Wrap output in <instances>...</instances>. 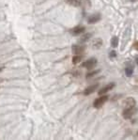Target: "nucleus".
Instances as JSON below:
<instances>
[{
    "instance_id": "nucleus-1",
    "label": "nucleus",
    "mask_w": 138,
    "mask_h": 140,
    "mask_svg": "<svg viewBox=\"0 0 138 140\" xmlns=\"http://www.w3.org/2000/svg\"><path fill=\"white\" fill-rule=\"evenodd\" d=\"M108 96H106V95H104V96H100V98H97L96 100L94 101V102H93V106L95 107V108H100L101 106L104 104L105 102L108 101Z\"/></svg>"
},
{
    "instance_id": "nucleus-2",
    "label": "nucleus",
    "mask_w": 138,
    "mask_h": 140,
    "mask_svg": "<svg viewBox=\"0 0 138 140\" xmlns=\"http://www.w3.org/2000/svg\"><path fill=\"white\" fill-rule=\"evenodd\" d=\"M135 113H136V108H135V106L125 108L124 111H123V118H124V119H131Z\"/></svg>"
},
{
    "instance_id": "nucleus-3",
    "label": "nucleus",
    "mask_w": 138,
    "mask_h": 140,
    "mask_svg": "<svg viewBox=\"0 0 138 140\" xmlns=\"http://www.w3.org/2000/svg\"><path fill=\"white\" fill-rule=\"evenodd\" d=\"M96 65H97L96 58H89V59L86 60L85 62H83L81 66H82L83 68H86V69H88V70H89V69L94 68Z\"/></svg>"
},
{
    "instance_id": "nucleus-4",
    "label": "nucleus",
    "mask_w": 138,
    "mask_h": 140,
    "mask_svg": "<svg viewBox=\"0 0 138 140\" xmlns=\"http://www.w3.org/2000/svg\"><path fill=\"white\" fill-rule=\"evenodd\" d=\"M86 50V46L85 45H73L71 47V51L74 55H82Z\"/></svg>"
},
{
    "instance_id": "nucleus-5",
    "label": "nucleus",
    "mask_w": 138,
    "mask_h": 140,
    "mask_svg": "<svg viewBox=\"0 0 138 140\" xmlns=\"http://www.w3.org/2000/svg\"><path fill=\"white\" fill-rule=\"evenodd\" d=\"M116 87V84L115 83H109L108 85L104 86L103 88H101V89L99 90V95H103V94L107 93L109 90H112Z\"/></svg>"
},
{
    "instance_id": "nucleus-6",
    "label": "nucleus",
    "mask_w": 138,
    "mask_h": 140,
    "mask_svg": "<svg viewBox=\"0 0 138 140\" xmlns=\"http://www.w3.org/2000/svg\"><path fill=\"white\" fill-rule=\"evenodd\" d=\"M101 19V16H100V13H96V14H92L90 15L88 19V23L89 25H92V24H96L99 21H100Z\"/></svg>"
},
{
    "instance_id": "nucleus-7",
    "label": "nucleus",
    "mask_w": 138,
    "mask_h": 140,
    "mask_svg": "<svg viewBox=\"0 0 138 140\" xmlns=\"http://www.w3.org/2000/svg\"><path fill=\"white\" fill-rule=\"evenodd\" d=\"M86 28H85V26H77L75 27H73L72 29L71 30V33L72 35H74V36H78V35L82 34L83 32H84Z\"/></svg>"
},
{
    "instance_id": "nucleus-8",
    "label": "nucleus",
    "mask_w": 138,
    "mask_h": 140,
    "mask_svg": "<svg viewBox=\"0 0 138 140\" xmlns=\"http://www.w3.org/2000/svg\"><path fill=\"white\" fill-rule=\"evenodd\" d=\"M99 88V84H95V85H91L89 86V87H88L87 89H85L84 91V95H86V96H88V95H90V94H92L95 90H97V89Z\"/></svg>"
},
{
    "instance_id": "nucleus-9",
    "label": "nucleus",
    "mask_w": 138,
    "mask_h": 140,
    "mask_svg": "<svg viewBox=\"0 0 138 140\" xmlns=\"http://www.w3.org/2000/svg\"><path fill=\"white\" fill-rule=\"evenodd\" d=\"M101 45H102V41L100 38L94 39V41L92 42V48L94 49H100Z\"/></svg>"
},
{
    "instance_id": "nucleus-10",
    "label": "nucleus",
    "mask_w": 138,
    "mask_h": 140,
    "mask_svg": "<svg viewBox=\"0 0 138 140\" xmlns=\"http://www.w3.org/2000/svg\"><path fill=\"white\" fill-rule=\"evenodd\" d=\"M136 104V102H135V100H134V98H127L125 100V105H126V108H128V107H133V106H135Z\"/></svg>"
},
{
    "instance_id": "nucleus-11",
    "label": "nucleus",
    "mask_w": 138,
    "mask_h": 140,
    "mask_svg": "<svg viewBox=\"0 0 138 140\" xmlns=\"http://www.w3.org/2000/svg\"><path fill=\"white\" fill-rule=\"evenodd\" d=\"M91 37H92V33H87V34L83 35V36L81 37L80 42H81V43H85V42L88 41V40L91 38Z\"/></svg>"
},
{
    "instance_id": "nucleus-12",
    "label": "nucleus",
    "mask_w": 138,
    "mask_h": 140,
    "mask_svg": "<svg viewBox=\"0 0 138 140\" xmlns=\"http://www.w3.org/2000/svg\"><path fill=\"white\" fill-rule=\"evenodd\" d=\"M83 59V56L81 55H75L72 57V63L73 64H78L81 62V60Z\"/></svg>"
},
{
    "instance_id": "nucleus-13",
    "label": "nucleus",
    "mask_w": 138,
    "mask_h": 140,
    "mask_svg": "<svg viewBox=\"0 0 138 140\" xmlns=\"http://www.w3.org/2000/svg\"><path fill=\"white\" fill-rule=\"evenodd\" d=\"M68 3L71 6H74V7H79L80 5H81V2H80V0H66Z\"/></svg>"
},
{
    "instance_id": "nucleus-14",
    "label": "nucleus",
    "mask_w": 138,
    "mask_h": 140,
    "mask_svg": "<svg viewBox=\"0 0 138 140\" xmlns=\"http://www.w3.org/2000/svg\"><path fill=\"white\" fill-rule=\"evenodd\" d=\"M125 73L128 77L132 76L133 73H134V68H133V67H127V68L125 69Z\"/></svg>"
},
{
    "instance_id": "nucleus-15",
    "label": "nucleus",
    "mask_w": 138,
    "mask_h": 140,
    "mask_svg": "<svg viewBox=\"0 0 138 140\" xmlns=\"http://www.w3.org/2000/svg\"><path fill=\"white\" fill-rule=\"evenodd\" d=\"M117 44H118V38L115 36V37H113L112 40H111V45H112V47L116 48V47L117 46Z\"/></svg>"
},
{
    "instance_id": "nucleus-16",
    "label": "nucleus",
    "mask_w": 138,
    "mask_h": 140,
    "mask_svg": "<svg viewBox=\"0 0 138 140\" xmlns=\"http://www.w3.org/2000/svg\"><path fill=\"white\" fill-rule=\"evenodd\" d=\"M100 72V70H97V71H94V72H89V73H88V74H87V78H90V77H93L94 75L98 74V73H99Z\"/></svg>"
},
{
    "instance_id": "nucleus-17",
    "label": "nucleus",
    "mask_w": 138,
    "mask_h": 140,
    "mask_svg": "<svg viewBox=\"0 0 138 140\" xmlns=\"http://www.w3.org/2000/svg\"><path fill=\"white\" fill-rule=\"evenodd\" d=\"M109 57H110V58H115V57H117V52L111 51L110 54H109Z\"/></svg>"
},
{
    "instance_id": "nucleus-18",
    "label": "nucleus",
    "mask_w": 138,
    "mask_h": 140,
    "mask_svg": "<svg viewBox=\"0 0 138 140\" xmlns=\"http://www.w3.org/2000/svg\"><path fill=\"white\" fill-rule=\"evenodd\" d=\"M2 71H3V68H2V67H0V72H2Z\"/></svg>"
}]
</instances>
